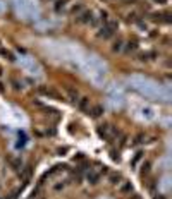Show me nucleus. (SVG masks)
I'll use <instances>...</instances> for the list:
<instances>
[{
	"mask_svg": "<svg viewBox=\"0 0 172 199\" xmlns=\"http://www.w3.org/2000/svg\"><path fill=\"white\" fill-rule=\"evenodd\" d=\"M157 3H160V5H164V3H167V0H155Z\"/></svg>",
	"mask_w": 172,
	"mask_h": 199,
	"instance_id": "nucleus-18",
	"label": "nucleus"
},
{
	"mask_svg": "<svg viewBox=\"0 0 172 199\" xmlns=\"http://www.w3.org/2000/svg\"><path fill=\"white\" fill-rule=\"evenodd\" d=\"M155 199H165V197H162V196H160V197H155Z\"/></svg>",
	"mask_w": 172,
	"mask_h": 199,
	"instance_id": "nucleus-19",
	"label": "nucleus"
},
{
	"mask_svg": "<svg viewBox=\"0 0 172 199\" xmlns=\"http://www.w3.org/2000/svg\"><path fill=\"white\" fill-rule=\"evenodd\" d=\"M69 96H71V100L74 101V103H76V101H79L78 100V91H74V89H69Z\"/></svg>",
	"mask_w": 172,
	"mask_h": 199,
	"instance_id": "nucleus-9",
	"label": "nucleus"
},
{
	"mask_svg": "<svg viewBox=\"0 0 172 199\" xmlns=\"http://www.w3.org/2000/svg\"><path fill=\"white\" fill-rule=\"evenodd\" d=\"M112 50H114V52H120V50H122V39H117L114 43V46H112Z\"/></svg>",
	"mask_w": 172,
	"mask_h": 199,
	"instance_id": "nucleus-7",
	"label": "nucleus"
},
{
	"mask_svg": "<svg viewBox=\"0 0 172 199\" xmlns=\"http://www.w3.org/2000/svg\"><path fill=\"white\" fill-rule=\"evenodd\" d=\"M88 103H90V98H81V100H79V108L85 112L88 108Z\"/></svg>",
	"mask_w": 172,
	"mask_h": 199,
	"instance_id": "nucleus-5",
	"label": "nucleus"
},
{
	"mask_svg": "<svg viewBox=\"0 0 172 199\" xmlns=\"http://www.w3.org/2000/svg\"><path fill=\"white\" fill-rule=\"evenodd\" d=\"M119 180H120V175L119 173H110V184H119Z\"/></svg>",
	"mask_w": 172,
	"mask_h": 199,
	"instance_id": "nucleus-6",
	"label": "nucleus"
},
{
	"mask_svg": "<svg viewBox=\"0 0 172 199\" xmlns=\"http://www.w3.org/2000/svg\"><path fill=\"white\" fill-rule=\"evenodd\" d=\"M78 21H79V23H85V24L86 23H91V21H93V14H91L90 10H85V12L78 17Z\"/></svg>",
	"mask_w": 172,
	"mask_h": 199,
	"instance_id": "nucleus-2",
	"label": "nucleus"
},
{
	"mask_svg": "<svg viewBox=\"0 0 172 199\" xmlns=\"http://www.w3.org/2000/svg\"><path fill=\"white\" fill-rule=\"evenodd\" d=\"M86 179L90 180L91 184H97V182H98V179H100V175H98V173H95V172H91V170H90V172H88V175H86Z\"/></svg>",
	"mask_w": 172,
	"mask_h": 199,
	"instance_id": "nucleus-4",
	"label": "nucleus"
},
{
	"mask_svg": "<svg viewBox=\"0 0 172 199\" xmlns=\"http://www.w3.org/2000/svg\"><path fill=\"white\" fill-rule=\"evenodd\" d=\"M120 191H122V192H131V191H133V186L127 182V184H124V186H122V189H120Z\"/></svg>",
	"mask_w": 172,
	"mask_h": 199,
	"instance_id": "nucleus-11",
	"label": "nucleus"
},
{
	"mask_svg": "<svg viewBox=\"0 0 172 199\" xmlns=\"http://www.w3.org/2000/svg\"><path fill=\"white\" fill-rule=\"evenodd\" d=\"M62 187H64V184H57V186H55V191H60Z\"/></svg>",
	"mask_w": 172,
	"mask_h": 199,
	"instance_id": "nucleus-17",
	"label": "nucleus"
},
{
	"mask_svg": "<svg viewBox=\"0 0 172 199\" xmlns=\"http://www.w3.org/2000/svg\"><path fill=\"white\" fill-rule=\"evenodd\" d=\"M115 29H117V23H105V26H102L98 36L103 38V39H107V38H110V36L115 33Z\"/></svg>",
	"mask_w": 172,
	"mask_h": 199,
	"instance_id": "nucleus-1",
	"label": "nucleus"
},
{
	"mask_svg": "<svg viewBox=\"0 0 172 199\" xmlns=\"http://www.w3.org/2000/svg\"><path fill=\"white\" fill-rule=\"evenodd\" d=\"M143 139H145V136H143V134H138V136H136V139H134V143H136V144H140V143H143Z\"/></svg>",
	"mask_w": 172,
	"mask_h": 199,
	"instance_id": "nucleus-13",
	"label": "nucleus"
},
{
	"mask_svg": "<svg viewBox=\"0 0 172 199\" xmlns=\"http://www.w3.org/2000/svg\"><path fill=\"white\" fill-rule=\"evenodd\" d=\"M65 2H67V0H58V2H57V5H55V10H60L62 7L65 5Z\"/></svg>",
	"mask_w": 172,
	"mask_h": 199,
	"instance_id": "nucleus-12",
	"label": "nucleus"
},
{
	"mask_svg": "<svg viewBox=\"0 0 172 199\" xmlns=\"http://www.w3.org/2000/svg\"><path fill=\"white\" fill-rule=\"evenodd\" d=\"M67 149H69V148H60V149H58V154H62V153H67Z\"/></svg>",
	"mask_w": 172,
	"mask_h": 199,
	"instance_id": "nucleus-16",
	"label": "nucleus"
},
{
	"mask_svg": "<svg viewBox=\"0 0 172 199\" xmlns=\"http://www.w3.org/2000/svg\"><path fill=\"white\" fill-rule=\"evenodd\" d=\"M81 10H83V5H81V3H78V5H74L71 9V14H78V12H81Z\"/></svg>",
	"mask_w": 172,
	"mask_h": 199,
	"instance_id": "nucleus-10",
	"label": "nucleus"
},
{
	"mask_svg": "<svg viewBox=\"0 0 172 199\" xmlns=\"http://www.w3.org/2000/svg\"><path fill=\"white\" fill-rule=\"evenodd\" d=\"M131 50H136V43H129L127 45V52H131Z\"/></svg>",
	"mask_w": 172,
	"mask_h": 199,
	"instance_id": "nucleus-14",
	"label": "nucleus"
},
{
	"mask_svg": "<svg viewBox=\"0 0 172 199\" xmlns=\"http://www.w3.org/2000/svg\"><path fill=\"white\" fill-rule=\"evenodd\" d=\"M102 113H103V107H102V105H97V107H93V110H91V115H93L95 118H98Z\"/></svg>",
	"mask_w": 172,
	"mask_h": 199,
	"instance_id": "nucleus-3",
	"label": "nucleus"
},
{
	"mask_svg": "<svg viewBox=\"0 0 172 199\" xmlns=\"http://www.w3.org/2000/svg\"><path fill=\"white\" fill-rule=\"evenodd\" d=\"M10 163H12L14 170H21V166H23V161H21L19 158H17V160H12V161H10Z\"/></svg>",
	"mask_w": 172,
	"mask_h": 199,
	"instance_id": "nucleus-8",
	"label": "nucleus"
},
{
	"mask_svg": "<svg viewBox=\"0 0 172 199\" xmlns=\"http://www.w3.org/2000/svg\"><path fill=\"white\" fill-rule=\"evenodd\" d=\"M148 170H150V163H148V161H146V163L143 165V173H146V172H148Z\"/></svg>",
	"mask_w": 172,
	"mask_h": 199,
	"instance_id": "nucleus-15",
	"label": "nucleus"
}]
</instances>
